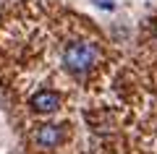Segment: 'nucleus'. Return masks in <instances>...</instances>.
<instances>
[{"mask_svg":"<svg viewBox=\"0 0 157 154\" xmlns=\"http://www.w3.org/2000/svg\"><path fill=\"white\" fill-rule=\"evenodd\" d=\"M97 60H100V50L94 42H71L63 50V66L76 76H84L86 71H92Z\"/></svg>","mask_w":157,"mask_h":154,"instance_id":"nucleus-1","label":"nucleus"},{"mask_svg":"<svg viewBox=\"0 0 157 154\" xmlns=\"http://www.w3.org/2000/svg\"><path fill=\"white\" fill-rule=\"evenodd\" d=\"M63 138V133H60V128L58 126H39L37 131H34V141H37V146H42V149H52V146H58V141Z\"/></svg>","mask_w":157,"mask_h":154,"instance_id":"nucleus-2","label":"nucleus"},{"mask_svg":"<svg viewBox=\"0 0 157 154\" xmlns=\"http://www.w3.org/2000/svg\"><path fill=\"white\" fill-rule=\"evenodd\" d=\"M58 105H60V97H58L55 92H50V89L37 92L32 97V107L39 110V112H52V110H58Z\"/></svg>","mask_w":157,"mask_h":154,"instance_id":"nucleus-3","label":"nucleus"}]
</instances>
